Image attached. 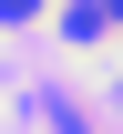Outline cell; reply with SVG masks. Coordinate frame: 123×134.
Listing matches in <instances>:
<instances>
[{"instance_id": "6da1fadb", "label": "cell", "mask_w": 123, "mask_h": 134, "mask_svg": "<svg viewBox=\"0 0 123 134\" xmlns=\"http://www.w3.org/2000/svg\"><path fill=\"white\" fill-rule=\"evenodd\" d=\"M31 10H41V0H0V21H31Z\"/></svg>"}, {"instance_id": "7a4b0ae2", "label": "cell", "mask_w": 123, "mask_h": 134, "mask_svg": "<svg viewBox=\"0 0 123 134\" xmlns=\"http://www.w3.org/2000/svg\"><path fill=\"white\" fill-rule=\"evenodd\" d=\"M103 21H123V0H103Z\"/></svg>"}]
</instances>
